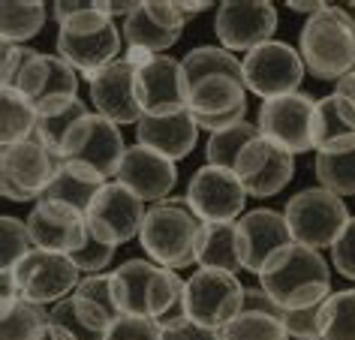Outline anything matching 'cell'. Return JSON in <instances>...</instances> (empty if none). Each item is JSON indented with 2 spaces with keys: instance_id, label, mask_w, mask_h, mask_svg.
I'll return each mask as SVG.
<instances>
[{
  "instance_id": "816d5d0a",
  "label": "cell",
  "mask_w": 355,
  "mask_h": 340,
  "mask_svg": "<svg viewBox=\"0 0 355 340\" xmlns=\"http://www.w3.org/2000/svg\"><path fill=\"white\" fill-rule=\"evenodd\" d=\"M334 94H340L343 100H349L355 105V69L349 76H343L340 82H334Z\"/></svg>"
},
{
  "instance_id": "1f68e13d",
  "label": "cell",
  "mask_w": 355,
  "mask_h": 340,
  "mask_svg": "<svg viewBox=\"0 0 355 340\" xmlns=\"http://www.w3.org/2000/svg\"><path fill=\"white\" fill-rule=\"evenodd\" d=\"M37 121L40 109L19 87H3L0 91V142L3 145H19V142L37 139Z\"/></svg>"
},
{
  "instance_id": "c3c4849f",
  "label": "cell",
  "mask_w": 355,
  "mask_h": 340,
  "mask_svg": "<svg viewBox=\"0 0 355 340\" xmlns=\"http://www.w3.org/2000/svg\"><path fill=\"white\" fill-rule=\"evenodd\" d=\"M96 6L109 15V19H118V15H132V10L139 6V0H96Z\"/></svg>"
},
{
  "instance_id": "5b68a950",
  "label": "cell",
  "mask_w": 355,
  "mask_h": 340,
  "mask_svg": "<svg viewBox=\"0 0 355 340\" xmlns=\"http://www.w3.org/2000/svg\"><path fill=\"white\" fill-rule=\"evenodd\" d=\"M202 223L187 208L184 196H168V199L150 205L139 232V244L145 247L150 262L168 268V271H184L196 265V244H199Z\"/></svg>"
},
{
  "instance_id": "f1b7e54d",
  "label": "cell",
  "mask_w": 355,
  "mask_h": 340,
  "mask_svg": "<svg viewBox=\"0 0 355 340\" xmlns=\"http://www.w3.org/2000/svg\"><path fill=\"white\" fill-rule=\"evenodd\" d=\"M316 178L319 187L343 196H355V136H343L316 151Z\"/></svg>"
},
{
  "instance_id": "e575fe53",
  "label": "cell",
  "mask_w": 355,
  "mask_h": 340,
  "mask_svg": "<svg viewBox=\"0 0 355 340\" xmlns=\"http://www.w3.org/2000/svg\"><path fill=\"white\" fill-rule=\"evenodd\" d=\"M184 76L190 82H199L205 76H229L235 82H244V60L223 46H196L184 55Z\"/></svg>"
},
{
  "instance_id": "d4e9b609",
  "label": "cell",
  "mask_w": 355,
  "mask_h": 340,
  "mask_svg": "<svg viewBox=\"0 0 355 340\" xmlns=\"http://www.w3.org/2000/svg\"><path fill=\"white\" fill-rule=\"evenodd\" d=\"M247 105L244 82H235L229 76H205L199 82H190L187 112L193 118H226Z\"/></svg>"
},
{
  "instance_id": "7402d4cb",
  "label": "cell",
  "mask_w": 355,
  "mask_h": 340,
  "mask_svg": "<svg viewBox=\"0 0 355 340\" xmlns=\"http://www.w3.org/2000/svg\"><path fill=\"white\" fill-rule=\"evenodd\" d=\"M114 181H121L123 187H130L141 202H163L168 199V193L178 184V169L172 160H166L163 154L150 151L145 145H130L127 154L121 160V169L114 175Z\"/></svg>"
},
{
  "instance_id": "60d3db41",
  "label": "cell",
  "mask_w": 355,
  "mask_h": 340,
  "mask_svg": "<svg viewBox=\"0 0 355 340\" xmlns=\"http://www.w3.org/2000/svg\"><path fill=\"white\" fill-rule=\"evenodd\" d=\"M322 307H325V301L310 304V307H301V310H286L283 325H286L289 337H295V340H322Z\"/></svg>"
},
{
  "instance_id": "bcb514c9",
  "label": "cell",
  "mask_w": 355,
  "mask_h": 340,
  "mask_svg": "<svg viewBox=\"0 0 355 340\" xmlns=\"http://www.w3.org/2000/svg\"><path fill=\"white\" fill-rule=\"evenodd\" d=\"M159 340H220V334L211 331V328L196 325V322L187 316V319H178V322H172V325H166Z\"/></svg>"
},
{
  "instance_id": "7a4b0ae2",
  "label": "cell",
  "mask_w": 355,
  "mask_h": 340,
  "mask_svg": "<svg viewBox=\"0 0 355 340\" xmlns=\"http://www.w3.org/2000/svg\"><path fill=\"white\" fill-rule=\"evenodd\" d=\"M51 15L58 19V55L76 73L94 76L123 58V33L114 28V19L96 6V0H58L51 3Z\"/></svg>"
},
{
  "instance_id": "484cf974",
  "label": "cell",
  "mask_w": 355,
  "mask_h": 340,
  "mask_svg": "<svg viewBox=\"0 0 355 340\" xmlns=\"http://www.w3.org/2000/svg\"><path fill=\"white\" fill-rule=\"evenodd\" d=\"M112 316L100 304L78 298L73 292L69 298L51 304V325L60 328L69 340H109Z\"/></svg>"
},
{
  "instance_id": "ee69618b",
  "label": "cell",
  "mask_w": 355,
  "mask_h": 340,
  "mask_svg": "<svg viewBox=\"0 0 355 340\" xmlns=\"http://www.w3.org/2000/svg\"><path fill=\"white\" fill-rule=\"evenodd\" d=\"M159 334H163V328L157 325V319L121 313V316L112 322L109 340H159Z\"/></svg>"
},
{
  "instance_id": "f907efd6",
  "label": "cell",
  "mask_w": 355,
  "mask_h": 340,
  "mask_svg": "<svg viewBox=\"0 0 355 340\" xmlns=\"http://www.w3.org/2000/svg\"><path fill=\"white\" fill-rule=\"evenodd\" d=\"M286 6H289L292 12H304L307 19H310V15H316L319 10H325L328 3H322V0H304V3H301V0H289Z\"/></svg>"
},
{
  "instance_id": "e0dca14e",
  "label": "cell",
  "mask_w": 355,
  "mask_h": 340,
  "mask_svg": "<svg viewBox=\"0 0 355 340\" xmlns=\"http://www.w3.org/2000/svg\"><path fill=\"white\" fill-rule=\"evenodd\" d=\"M187 76L184 64L172 55H157L145 67L136 69V96L141 114L163 118V114L187 112Z\"/></svg>"
},
{
  "instance_id": "ac0fdd59",
  "label": "cell",
  "mask_w": 355,
  "mask_h": 340,
  "mask_svg": "<svg viewBox=\"0 0 355 340\" xmlns=\"http://www.w3.org/2000/svg\"><path fill=\"white\" fill-rule=\"evenodd\" d=\"M232 172L247 190V196L256 199H271L280 190H286L289 181L295 178V157L289 151L277 148L274 142L256 136L241 154Z\"/></svg>"
},
{
  "instance_id": "4316f807",
  "label": "cell",
  "mask_w": 355,
  "mask_h": 340,
  "mask_svg": "<svg viewBox=\"0 0 355 340\" xmlns=\"http://www.w3.org/2000/svg\"><path fill=\"white\" fill-rule=\"evenodd\" d=\"M105 184L109 181H105L100 172H94V169L78 166V163H60L55 178H51V184H49V190L42 193V199L69 205V208L87 214L91 202L96 199V193H100Z\"/></svg>"
},
{
  "instance_id": "ab89813d",
  "label": "cell",
  "mask_w": 355,
  "mask_h": 340,
  "mask_svg": "<svg viewBox=\"0 0 355 340\" xmlns=\"http://www.w3.org/2000/svg\"><path fill=\"white\" fill-rule=\"evenodd\" d=\"M114 244H103V241H96L94 235H87V241L78 250L69 253V259L76 262V268L82 271V277H91V274H103L105 268L112 265L114 259Z\"/></svg>"
},
{
  "instance_id": "3957f363",
  "label": "cell",
  "mask_w": 355,
  "mask_h": 340,
  "mask_svg": "<svg viewBox=\"0 0 355 340\" xmlns=\"http://www.w3.org/2000/svg\"><path fill=\"white\" fill-rule=\"evenodd\" d=\"M256 280L283 310H301L319 304L331 295V271L319 250L304 244H289L277 250Z\"/></svg>"
},
{
  "instance_id": "f5cc1de1",
  "label": "cell",
  "mask_w": 355,
  "mask_h": 340,
  "mask_svg": "<svg viewBox=\"0 0 355 340\" xmlns=\"http://www.w3.org/2000/svg\"><path fill=\"white\" fill-rule=\"evenodd\" d=\"M33 340H69V337H67L60 328H55V325H46V328H42L37 337H33Z\"/></svg>"
},
{
  "instance_id": "ffe728a7",
  "label": "cell",
  "mask_w": 355,
  "mask_h": 340,
  "mask_svg": "<svg viewBox=\"0 0 355 340\" xmlns=\"http://www.w3.org/2000/svg\"><path fill=\"white\" fill-rule=\"evenodd\" d=\"M238 244H241L244 271L259 274L277 250L295 244L286 217L274 208H253L238 220Z\"/></svg>"
},
{
  "instance_id": "d6a6232c",
  "label": "cell",
  "mask_w": 355,
  "mask_h": 340,
  "mask_svg": "<svg viewBox=\"0 0 355 340\" xmlns=\"http://www.w3.org/2000/svg\"><path fill=\"white\" fill-rule=\"evenodd\" d=\"M355 136V105L349 100H343L340 94H328L322 100H316L313 112V148L322 151L325 145Z\"/></svg>"
},
{
  "instance_id": "9a60e30c",
  "label": "cell",
  "mask_w": 355,
  "mask_h": 340,
  "mask_svg": "<svg viewBox=\"0 0 355 340\" xmlns=\"http://www.w3.org/2000/svg\"><path fill=\"white\" fill-rule=\"evenodd\" d=\"M277 31V6L271 0H226L217 3L214 33L220 46L229 51H253L262 42H271Z\"/></svg>"
},
{
  "instance_id": "4dcf8cb0",
  "label": "cell",
  "mask_w": 355,
  "mask_h": 340,
  "mask_svg": "<svg viewBox=\"0 0 355 340\" xmlns=\"http://www.w3.org/2000/svg\"><path fill=\"white\" fill-rule=\"evenodd\" d=\"M49 22V3L42 0H3L0 3V40L3 46H21L42 33Z\"/></svg>"
},
{
  "instance_id": "4fadbf2b",
  "label": "cell",
  "mask_w": 355,
  "mask_h": 340,
  "mask_svg": "<svg viewBox=\"0 0 355 340\" xmlns=\"http://www.w3.org/2000/svg\"><path fill=\"white\" fill-rule=\"evenodd\" d=\"M145 202L139 199L130 187H123L121 181H109L96 193V199L91 202L85 220H87V232L103 241V244H127L141 232L145 223Z\"/></svg>"
},
{
  "instance_id": "7bdbcfd3",
  "label": "cell",
  "mask_w": 355,
  "mask_h": 340,
  "mask_svg": "<svg viewBox=\"0 0 355 340\" xmlns=\"http://www.w3.org/2000/svg\"><path fill=\"white\" fill-rule=\"evenodd\" d=\"M37 49L28 46H3L0 49V85L3 87H19L21 73L28 69V64L37 58Z\"/></svg>"
},
{
  "instance_id": "8fae6325",
  "label": "cell",
  "mask_w": 355,
  "mask_h": 340,
  "mask_svg": "<svg viewBox=\"0 0 355 340\" xmlns=\"http://www.w3.org/2000/svg\"><path fill=\"white\" fill-rule=\"evenodd\" d=\"M313 112H316V100L304 91L298 94H286L277 100H265L259 105V136L274 142L277 148L289 151L292 157L304 154V151H316L313 148Z\"/></svg>"
},
{
  "instance_id": "2e32d148",
  "label": "cell",
  "mask_w": 355,
  "mask_h": 340,
  "mask_svg": "<svg viewBox=\"0 0 355 340\" xmlns=\"http://www.w3.org/2000/svg\"><path fill=\"white\" fill-rule=\"evenodd\" d=\"M193 15L181 10L178 0H139L132 15L123 19V42L127 49H148L163 55L181 40V31Z\"/></svg>"
},
{
  "instance_id": "7dc6e473",
  "label": "cell",
  "mask_w": 355,
  "mask_h": 340,
  "mask_svg": "<svg viewBox=\"0 0 355 340\" xmlns=\"http://www.w3.org/2000/svg\"><path fill=\"white\" fill-rule=\"evenodd\" d=\"M241 310H247V313H268V316H277V319L286 316V310H283L280 304L262 289V286H247Z\"/></svg>"
},
{
  "instance_id": "b9f144b4",
  "label": "cell",
  "mask_w": 355,
  "mask_h": 340,
  "mask_svg": "<svg viewBox=\"0 0 355 340\" xmlns=\"http://www.w3.org/2000/svg\"><path fill=\"white\" fill-rule=\"evenodd\" d=\"M76 295H78V298H87V301L100 304V307L109 313L112 319L121 316V313H118V304H114V292H112V271L82 277V283H78Z\"/></svg>"
},
{
  "instance_id": "74e56055",
  "label": "cell",
  "mask_w": 355,
  "mask_h": 340,
  "mask_svg": "<svg viewBox=\"0 0 355 340\" xmlns=\"http://www.w3.org/2000/svg\"><path fill=\"white\" fill-rule=\"evenodd\" d=\"M322 340H355V289H340L325 298Z\"/></svg>"
},
{
  "instance_id": "836d02e7",
  "label": "cell",
  "mask_w": 355,
  "mask_h": 340,
  "mask_svg": "<svg viewBox=\"0 0 355 340\" xmlns=\"http://www.w3.org/2000/svg\"><path fill=\"white\" fill-rule=\"evenodd\" d=\"M46 325H51V310L37 301L15 298L0 304V340H33Z\"/></svg>"
},
{
  "instance_id": "44dd1931",
  "label": "cell",
  "mask_w": 355,
  "mask_h": 340,
  "mask_svg": "<svg viewBox=\"0 0 355 340\" xmlns=\"http://www.w3.org/2000/svg\"><path fill=\"white\" fill-rule=\"evenodd\" d=\"M28 232L33 238V247L55 250V253H73L87 241V220L82 211L69 208L60 202H37L28 214Z\"/></svg>"
},
{
  "instance_id": "d6986e66",
  "label": "cell",
  "mask_w": 355,
  "mask_h": 340,
  "mask_svg": "<svg viewBox=\"0 0 355 340\" xmlns=\"http://www.w3.org/2000/svg\"><path fill=\"white\" fill-rule=\"evenodd\" d=\"M87 91H91V103L96 114L121 124H139L141 109L136 96V69L127 60L118 58L100 73L87 76Z\"/></svg>"
},
{
  "instance_id": "8992f818",
  "label": "cell",
  "mask_w": 355,
  "mask_h": 340,
  "mask_svg": "<svg viewBox=\"0 0 355 340\" xmlns=\"http://www.w3.org/2000/svg\"><path fill=\"white\" fill-rule=\"evenodd\" d=\"M283 217L289 223L295 244L325 250L334 247V241L340 238V232L349 223V211L337 193L325 190V187H307L286 202Z\"/></svg>"
},
{
  "instance_id": "8d00e7d4",
  "label": "cell",
  "mask_w": 355,
  "mask_h": 340,
  "mask_svg": "<svg viewBox=\"0 0 355 340\" xmlns=\"http://www.w3.org/2000/svg\"><path fill=\"white\" fill-rule=\"evenodd\" d=\"M217 334L220 340H292L283 319L268 316V313H247V310L238 313Z\"/></svg>"
},
{
  "instance_id": "d590c367",
  "label": "cell",
  "mask_w": 355,
  "mask_h": 340,
  "mask_svg": "<svg viewBox=\"0 0 355 340\" xmlns=\"http://www.w3.org/2000/svg\"><path fill=\"white\" fill-rule=\"evenodd\" d=\"M256 136H259V127L250 121H241V124H235V127L211 133L208 142H205V163L232 172L235 163H238V154H241Z\"/></svg>"
},
{
  "instance_id": "f6af8a7d",
  "label": "cell",
  "mask_w": 355,
  "mask_h": 340,
  "mask_svg": "<svg viewBox=\"0 0 355 340\" xmlns=\"http://www.w3.org/2000/svg\"><path fill=\"white\" fill-rule=\"evenodd\" d=\"M331 265L334 271H340L346 280H355V217H349L346 229L331 247Z\"/></svg>"
},
{
  "instance_id": "5bb4252c",
  "label": "cell",
  "mask_w": 355,
  "mask_h": 340,
  "mask_svg": "<svg viewBox=\"0 0 355 340\" xmlns=\"http://www.w3.org/2000/svg\"><path fill=\"white\" fill-rule=\"evenodd\" d=\"M184 199L199 223H235L238 217H244L247 190L235 172L205 163L190 175Z\"/></svg>"
},
{
  "instance_id": "277c9868",
  "label": "cell",
  "mask_w": 355,
  "mask_h": 340,
  "mask_svg": "<svg viewBox=\"0 0 355 340\" xmlns=\"http://www.w3.org/2000/svg\"><path fill=\"white\" fill-rule=\"evenodd\" d=\"M298 51L307 73L319 82H340L355 69V19L349 10L328 3L301 28Z\"/></svg>"
},
{
  "instance_id": "603a6c76",
  "label": "cell",
  "mask_w": 355,
  "mask_h": 340,
  "mask_svg": "<svg viewBox=\"0 0 355 340\" xmlns=\"http://www.w3.org/2000/svg\"><path fill=\"white\" fill-rule=\"evenodd\" d=\"M199 139V127L193 121L190 112H178V114H163V118H150L141 114L136 124V142L145 145L157 154H163L166 160H178L190 157Z\"/></svg>"
},
{
  "instance_id": "681fc988",
  "label": "cell",
  "mask_w": 355,
  "mask_h": 340,
  "mask_svg": "<svg viewBox=\"0 0 355 340\" xmlns=\"http://www.w3.org/2000/svg\"><path fill=\"white\" fill-rule=\"evenodd\" d=\"M154 58H157V55H154V51H148V49H127V51H123V60H127L132 69L145 67L148 60H154Z\"/></svg>"
},
{
  "instance_id": "6da1fadb",
  "label": "cell",
  "mask_w": 355,
  "mask_h": 340,
  "mask_svg": "<svg viewBox=\"0 0 355 340\" xmlns=\"http://www.w3.org/2000/svg\"><path fill=\"white\" fill-rule=\"evenodd\" d=\"M112 292L118 313L157 319L159 328L187 319V280L150 259L121 262L112 271Z\"/></svg>"
},
{
  "instance_id": "7c38bea8",
  "label": "cell",
  "mask_w": 355,
  "mask_h": 340,
  "mask_svg": "<svg viewBox=\"0 0 355 340\" xmlns=\"http://www.w3.org/2000/svg\"><path fill=\"white\" fill-rule=\"evenodd\" d=\"M15 283H19L21 298L37 301V304H58L69 298L78 283H82V271L67 253H55V250H33L15 265Z\"/></svg>"
},
{
  "instance_id": "ba28073f",
  "label": "cell",
  "mask_w": 355,
  "mask_h": 340,
  "mask_svg": "<svg viewBox=\"0 0 355 340\" xmlns=\"http://www.w3.org/2000/svg\"><path fill=\"white\" fill-rule=\"evenodd\" d=\"M304 73L307 67L301 60V51L292 49L289 42L271 40L244 55V87L259 96L262 103L298 94Z\"/></svg>"
},
{
  "instance_id": "52a82bcc",
  "label": "cell",
  "mask_w": 355,
  "mask_h": 340,
  "mask_svg": "<svg viewBox=\"0 0 355 340\" xmlns=\"http://www.w3.org/2000/svg\"><path fill=\"white\" fill-rule=\"evenodd\" d=\"M60 163L64 160L51 154L40 139L3 145L0 148V193H3V199L40 202Z\"/></svg>"
},
{
  "instance_id": "83f0119b",
  "label": "cell",
  "mask_w": 355,
  "mask_h": 340,
  "mask_svg": "<svg viewBox=\"0 0 355 340\" xmlns=\"http://www.w3.org/2000/svg\"><path fill=\"white\" fill-rule=\"evenodd\" d=\"M196 265L226 271V274L244 271L241 244H238V220L235 223H202L199 244H196Z\"/></svg>"
},
{
  "instance_id": "f35d334b",
  "label": "cell",
  "mask_w": 355,
  "mask_h": 340,
  "mask_svg": "<svg viewBox=\"0 0 355 340\" xmlns=\"http://www.w3.org/2000/svg\"><path fill=\"white\" fill-rule=\"evenodd\" d=\"M33 250L37 247H33V238L28 232V220L3 214L0 217V271H15V265L24 256H31Z\"/></svg>"
},
{
  "instance_id": "cb8c5ba5",
  "label": "cell",
  "mask_w": 355,
  "mask_h": 340,
  "mask_svg": "<svg viewBox=\"0 0 355 340\" xmlns=\"http://www.w3.org/2000/svg\"><path fill=\"white\" fill-rule=\"evenodd\" d=\"M19 91L37 105L60 100V96H78V76L60 55H40L31 60L19 78Z\"/></svg>"
},
{
  "instance_id": "f546056e",
  "label": "cell",
  "mask_w": 355,
  "mask_h": 340,
  "mask_svg": "<svg viewBox=\"0 0 355 340\" xmlns=\"http://www.w3.org/2000/svg\"><path fill=\"white\" fill-rule=\"evenodd\" d=\"M85 114H91V112H87V103L78 100V96H60V100L42 103L40 105V121H37V139L55 157H60L67 133L73 130Z\"/></svg>"
},
{
  "instance_id": "30bf717a",
  "label": "cell",
  "mask_w": 355,
  "mask_h": 340,
  "mask_svg": "<svg viewBox=\"0 0 355 340\" xmlns=\"http://www.w3.org/2000/svg\"><path fill=\"white\" fill-rule=\"evenodd\" d=\"M244 289L238 274L199 268L187 277V316L211 331L226 328L241 313Z\"/></svg>"
},
{
  "instance_id": "9c48e42d",
  "label": "cell",
  "mask_w": 355,
  "mask_h": 340,
  "mask_svg": "<svg viewBox=\"0 0 355 340\" xmlns=\"http://www.w3.org/2000/svg\"><path fill=\"white\" fill-rule=\"evenodd\" d=\"M123 154H127V145H123L121 127L96 112L85 114L67 133L64 148H60V160L64 163L87 166L94 172H100L105 181H112V175H118Z\"/></svg>"
},
{
  "instance_id": "db71d44e",
  "label": "cell",
  "mask_w": 355,
  "mask_h": 340,
  "mask_svg": "<svg viewBox=\"0 0 355 340\" xmlns=\"http://www.w3.org/2000/svg\"><path fill=\"white\" fill-rule=\"evenodd\" d=\"M352 6H355V3H352Z\"/></svg>"
}]
</instances>
